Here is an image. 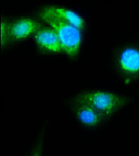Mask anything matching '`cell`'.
Wrapping results in <instances>:
<instances>
[{
  "instance_id": "cell-3",
  "label": "cell",
  "mask_w": 139,
  "mask_h": 156,
  "mask_svg": "<svg viewBox=\"0 0 139 156\" xmlns=\"http://www.w3.org/2000/svg\"><path fill=\"white\" fill-rule=\"evenodd\" d=\"M115 66L118 74L126 83L139 80V48H124L117 53Z\"/></svg>"
},
{
  "instance_id": "cell-7",
  "label": "cell",
  "mask_w": 139,
  "mask_h": 156,
  "mask_svg": "<svg viewBox=\"0 0 139 156\" xmlns=\"http://www.w3.org/2000/svg\"><path fill=\"white\" fill-rule=\"evenodd\" d=\"M49 8L55 14L71 23L79 30H82L83 29L85 25L84 21L80 16H79L76 13L67 9L59 7V6H49Z\"/></svg>"
},
{
  "instance_id": "cell-8",
  "label": "cell",
  "mask_w": 139,
  "mask_h": 156,
  "mask_svg": "<svg viewBox=\"0 0 139 156\" xmlns=\"http://www.w3.org/2000/svg\"><path fill=\"white\" fill-rule=\"evenodd\" d=\"M44 147V132L41 131L37 136V139L30 148L25 156H43Z\"/></svg>"
},
{
  "instance_id": "cell-1",
  "label": "cell",
  "mask_w": 139,
  "mask_h": 156,
  "mask_svg": "<svg viewBox=\"0 0 139 156\" xmlns=\"http://www.w3.org/2000/svg\"><path fill=\"white\" fill-rule=\"evenodd\" d=\"M38 14L56 31L65 53L69 56H76L82 44L81 30L55 14L49 6L38 11Z\"/></svg>"
},
{
  "instance_id": "cell-9",
  "label": "cell",
  "mask_w": 139,
  "mask_h": 156,
  "mask_svg": "<svg viewBox=\"0 0 139 156\" xmlns=\"http://www.w3.org/2000/svg\"><path fill=\"white\" fill-rule=\"evenodd\" d=\"M9 30H8V23L5 21L1 22V45L2 48L9 41Z\"/></svg>"
},
{
  "instance_id": "cell-5",
  "label": "cell",
  "mask_w": 139,
  "mask_h": 156,
  "mask_svg": "<svg viewBox=\"0 0 139 156\" xmlns=\"http://www.w3.org/2000/svg\"><path fill=\"white\" fill-rule=\"evenodd\" d=\"M38 24L32 19H19L8 24L9 38L12 41H20L27 38L38 29Z\"/></svg>"
},
{
  "instance_id": "cell-6",
  "label": "cell",
  "mask_w": 139,
  "mask_h": 156,
  "mask_svg": "<svg viewBox=\"0 0 139 156\" xmlns=\"http://www.w3.org/2000/svg\"><path fill=\"white\" fill-rule=\"evenodd\" d=\"M35 41L38 46L44 49L55 53H60L63 51L62 43L53 28H38L35 34Z\"/></svg>"
},
{
  "instance_id": "cell-2",
  "label": "cell",
  "mask_w": 139,
  "mask_h": 156,
  "mask_svg": "<svg viewBox=\"0 0 139 156\" xmlns=\"http://www.w3.org/2000/svg\"><path fill=\"white\" fill-rule=\"evenodd\" d=\"M74 101L91 108L106 119L121 112L131 99L112 92L92 90L79 93Z\"/></svg>"
},
{
  "instance_id": "cell-4",
  "label": "cell",
  "mask_w": 139,
  "mask_h": 156,
  "mask_svg": "<svg viewBox=\"0 0 139 156\" xmlns=\"http://www.w3.org/2000/svg\"><path fill=\"white\" fill-rule=\"evenodd\" d=\"M72 112L76 120L86 127L98 126L105 119L93 109L75 101L72 103Z\"/></svg>"
}]
</instances>
